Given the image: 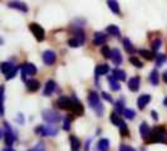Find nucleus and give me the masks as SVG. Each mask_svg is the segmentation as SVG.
<instances>
[{
  "mask_svg": "<svg viewBox=\"0 0 167 151\" xmlns=\"http://www.w3.org/2000/svg\"><path fill=\"white\" fill-rule=\"evenodd\" d=\"M150 144L155 142H161V144H167V132L163 126H157L151 131V136L148 139Z\"/></svg>",
  "mask_w": 167,
  "mask_h": 151,
  "instance_id": "nucleus-1",
  "label": "nucleus"
},
{
  "mask_svg": "<svg viewBox=\"0 0 167 151\" xmlns=\"http://www.w3.org/2000/svg\"><path fill=\"white\" fill-rule=\"evenodd\" d=\"M88 103H89V106L95 111V113L101 117L102 115H103V105H102V102L99 101V96H98V93L97 92H94V91H92V92H89V95H88Z\"/></svg>",
  "mask_w": 167,
  "mask_h": 151,
  "instance_id": "nucleus-2",
  "label": "nucleus"
},
{
  "mask_svg": "<svg viewBox=\"0 0 167 151\" xmlns=\"http://www.w3.org/2000/svg\"><path fill=\"white\" fill-rule=\"evenodd\" d=\"M29 29H30V32L33 33V35L35 37V39H37L38 42H43V40H44V38H45V32H44V29H43L39 24L31 23V24L29 25Z\"/></svg>",
  "mask_w": 167,
  "mask_h": 151,
  "instance_id": "nucleus-3",
  "label": "nucleus"
},
{
  "mask_svg": "<svg viewBox=\"0 0 167 151\" xmlns=\"http://www.w3.org/2000/svg\"><path fill=\"white\" fill-rule=\"evenodd\" d=\"M35 132L39 134L40 136H54L58 134V129L53 125H47V126H39L35 129Z\"/></svg>",
  "mask_w": 167,
  "mask_h": 151,
  "instance_id": "nucleus-4",
  "label": "nucleus"
},
{
  "mask_svg": "<svg viewBox=\"0 0 167 151\" xmlns=\"http://www.w3.org/2000/svg\"><path fill=\"white\" fill-rule=\"evenodd\" d=\"M43 118L48 124H57L60 121V116L53 110H44L43 111Z\"/></svg>",
  "mask_w": 167,
  "mask_h": 151,
  "instance_id": "nucleus-5",
  "label": "nucleus"
},
{
  "mask_svg": "<svg viewBox=\"0 0 167 151\" xmlns=\"http://www.w3.org/2000/svg\"><path fill=\"white\" fill-rule=\"evenodd\" d=\"M20 68H21V78L24 81L26 79V76H34L37 73V67L33 63H25Z\"/></svg>",
  "mask_w": 167,
  "mask_h": 151,
  "instance_id": "nucleus-6",
  "label": "nucleus"
},
{
  "mask_svg": "<svg viewBox=\"0 0 167 151\" xmlns=\"http://www.w3.org/2000/svg\"><path fill=\"white\" fill-rule=\"evenodd\" d=\"M74 115L77 116H81L84 113V108H83V105L81 103V101H78L76 97H72V110H71Z\"/></svg>",
  "mask_w": 167,
  "mask_h": 151,
  "instance_id": "nucleus-7",
  "label": "nucleus"
},
{
  "mask_svg": "<svg viewBox=\"0 0 167 151\" xmlns=\"http://www.w3.org/2000/svg\"><path fill=\"white\" fill-rule=\"evenodd\" d=\"M57 60V55L53 50H45L43 53V62L47 64V66H52L55 63Z\"/></svg>",
  "mask_w": 167,
  "mask_h": 151,
  "instance_id": "nucleus-8",
  "label": "nucleus"
},
{
  "mask_svg": "<svg viewBox=\"0 0 167 151\" xmlns=\"http://www.w3.org/2000/svg\"><path fill=\"white\" fill-rule=\"evenodd\" d=\"M58 107L63 110H72V98L67 96H60L58 100Z\"/></svg>",
  "mask_w": 167,
  "mask_h": 151,
  "instance_id": "nucleus-9",
  "label": "nucleus"
},
{
  "mask_svg": "<svg viewBox=\"0 0 167 151\" xmlns=\"http://www.w3.org/2000/svg\"><path fill=\"white\" fill-rule=\"evenodd\" d=\"M140 77H132L129 81H128V88L132 91V92H137L140 89Z\"/></svg>",
  "mask_w": 167,
  "mask_h": 151,
  "instance_id": "nucleus-10",
  "label": "nucleus"
},
{
  "mask_svg": "<svg viewBox=\"0 0 167 151\" xmlns=\"http://www.w3.org/2000/svg\"><path fill=\"white\" fill-rule=\"evenodd\" d=\"M151 131H152V130H150V127H148V125H147L146 122H142V124H141L140 132H141L142 139H143L146 142L148 141V139H150V136H151Z\"/></svg>",
  "mask_w": 167,
  "mask_h": 151,
  "instance_id": "nucleus-11",
  "label": "nucleus"
},
{
  "mask_svg": "<svg viewBox=\"0 0 167 151\" xmlns=\"http://www.w3.org/2000/svg\"><path fill=\"white\" fill-rule=\"evenodd\" d=\"M2 137L5 139V144H7L8 147H10L13 145V142L15 141V136H14L13 131H7V132L2 131Z\"/></svg>",
  "mask_w": 167,
  "mask_h": 151,
  "instance_id": "nucleus-12",
  "label": "nucleus"
},
{
  "mask_svg": "<svg viewBox=\"0 0 167 151\" xmlns=\"http://www.w3.org/2000/svg\"><path fill=\"white\" fill-rule=\"evenodd\" d=\"M40 87V83L38 79H29L26 81V88L29 92H35V91H38Z\"/></svg>",
  "mask_w": 167,
  "mask_h": 151,
  "instance_id": "nucleus-13",
  "label": "nucleus"
},
{
  "mask_svg": "<svg viewBox=\"0 0 167 151\" xmlns=\"http://www.w3.org/2000/svg\"><path fill=\"white\" fill-rule=\"evenodd\" d=\"M54 89H55V82L50 79V81H48V82L45 83L43 95H44V96H50V95L54 92Z\"/></svg>",
  "mask_w": 167,
  "mask_h": 151,
  "instance_id": "nucleus-14",
  "label": "nucleus"
},
{
  "mask_svg": "<svg viewBox=\"0 0 167 151\" xmlns=\"http://www.w3.org/2000/svg\"><path fill=\"white\" fill-rule=\"evenodd\" d=\"M111 59L112 62L116 64V66H119L122 63V54L118 49H112V54H111Z\"/></svg>",
  "mask_w": 167,
  "mask_h": 151,
  "instance_id": "nucleus-15",
  "label": "nucleus"
},
{
  "mask_svg": "<svg viewBox=\"0 0 167 151\" xmlns=\"http://www.w3.org/2000/svg\"><path fill=\"white\" fill-rule=\"evenodd\" d=\"M150 101H151V96H150V95H142V96H140L138 100H137V106H138V108H140V110H143V108L146 107V105H147Z\"/></svg>",
  "mask_w": 167,
  "mask_h": 151,
  "instance_id": "nucleus-16",
  "label": "nucleus"
},
{
  "mask_svg": "<svg viewBox=\"0 0 167 151\" xmlns=\"http://www.w3.org/2000/svg\"><path fill=\"white\" fill-rule=\"evenodd\" d=\"M8 7L9 8H14V9H18L23 13H26L28 12V7L24 4V3H20V2H10L8 3Z\"/></svg>",
  "mask_w": 167,
  "mask_h": 151,
  "instance_id": "nucleus-17",
  "label": "nucleus"
},
{
  "mask_svg": "<svg viewBox=\"0 0 167 151\" xmlns=\"http://www.w3.org/2000/svg\"><path fill=\"white\" fill-rule=\"evenodd\" d=\"M106 40H107V35H104L103 33H95L94 39H93V44L94 45H102L106 43Z\"/></svg>",
  "mask_w": 167,
  "mask_h": 151,
  "instance_id": "nucleus-18",
  "label": "nucleus"
},
{
  "mask_svg": "<svg viewBox=\"0 0 167 151\" xmlns=\"http://www.w3.org/2000/svg\"><path fill=\"white\" fill-rule=\"evenodd\" d=\"M16 66H14V63L13 62H4L3 64H2V72L5 74V77L9 74V73H12L13 71H14V68H15Z\"/></svg>",
  "mask_w": 167,
  "mask_h": 151,
  "instance_id": "nucleus-19",
  "label": "nucleus"
},
{
  "mask_svg": "<svg viewBox=\"0 0 167 151\" xmlns=\"http://www.w3.org/2000/svg\"><path fill=\"white\" fill-rule=\"evenodd\" d=\"M109 72V66L108 64H99L95 67V76L99 77V76H103L106 73Z\"/></svg>",
  "mask_w": 167,
  "mask_h": 151,
  "instance_id": "nucleus-20",
  "label": "nucleus"
},
{
  "mask_svg": "<svg viewBox=\"0 0 167 151\" xmlns=\"http://www.w3.org/2000/svg\"><path fill=\"white\" fill-rule=\"evenodd\" d=\"M97 150H99V151H108L109 150V141L107 139L99 140L98 146H97Z\"/></svg>",
  "mask_w": 167,
  "mask_h": 151,
  "instance_id": "nucleus-21",
  "label": "nucleus"
},
{
  "mask_svg": "<svg viewBox=\"0 0 167 151\" xmlns=\"http://www.w3.org/2000/svg\"><path fill=\"white\" fill-rule=\"evenodd\" d=\"M148 81H150L153 86H158L160 78H158V72H157V69H153V71L150 73V76H148Z\"/></svg>",
  "mask_w": 167,
  "mask_h": 151,
  "instance_id": "nucleus-22",
  "label": "nucleus"
},
{
  "mask_svg": "<svg viewBox=\"0 0 167 151\" xmlns=\"http://www.w3.org/2000/svg\"><path fill=\"white\" fill-rule=\"evenodd\" d=\"M107 5H108V8L114 13V14H121V10H119V5H118V3L117 2H113V0H108L107 2Z\"/></svg>",
  "mask_w": 167,
  "mask_h": 151,
  "instance_id": "nucleus-23",
  "label": "nucleus"
},
{
  "mask_svg": "<svg viewBox=\"0 0 167 151\" xmlns=\"http://www.w3.org/2000/svg\"><path fill=\"white\" fill-rule=\"evenodd\" d=\"M113 77L117 81H126V72L119 68H116V69H113Z\"/></svg>",
  "mask_w": 167,
  "mask_h": 151,
  "instance_id": "nucleus-24",
  "label": "nucleus"
},
{
  "mask_svg": "<svg viewBox=\"0 0 167 151\" xmlns=\"http://www.w3.org/2000/svg\"><path fill=\"white\" fill-rule=\"evenodd\" d=\"M123 45H124V49H126L128 53H131V54H133V53L137 52V50L135 49V47L132 45V43H131V40H129L128 38H124V39H123Z\"/></svg>",
  "mask_w": 167,
  "mask_h": 151,
  "instance_id": "nucleus-25",
  "label": "nucleus"
},
{
  "mask_svg": "<svg viewBox=\"0 0 167 151\" xmlns=\"http://www.w3.org/2000/svg\"><path fill=\"white\" fill-rule=\"evenodd\" d=\"M108 82H109V86L113 91H119L121 89V86L118 83V81L113 77V76H108Z\"/></svg>",
  "mask_w": 167,
  "mask_h": 151,
  "instance_id": "nucleus-26",
  "label": "nucleus"
},
{
  "mask_svg": "<svg viewBox=\"0 0 167 151\" xmlns=\"http://www.w3.org/2000/svg\"><path fill=\"white\" fill-rule=\"evenodd\" d=\"M138 54L142 55V57H143L145 59H147V60H152V59L155 58V54H153L152 52L147 50V49H140V50H138Z\"/></svg>",
  "mask_w": 167,
  "mask_h": 151,
  "instance_id": "nucleus-27",
  "label": "nucleus"
},
{
  "mask_svg": "<svg viewBox=\"0 0 167 151\" xmlns=\"http://www.w3.org/2000/svg\"><path fill=\"white\" fill-rule=\"evenodd\" d=\"M118 127H119V132H121V135L123 136V137H127L128 135H129V131H128V127H127V125H126V122L122 120L121 122H119V125H118Z\"/></svg>",
  "mask_w": 167,
  "mask_h": 151,
  "instance_id": "nucleus-28",
  "label": "nucleus"
},
{
  "mask_svg": "<svg viewBox=\"0 0 167 151\" xmlns=\"http://www.w3.org/2000/svg\"><path fill=\"white\" fill-rule=\"evenodd\" d=\"M69 140H71V145H72V151H78L79 147H81V142H79V140H78L76 136H71Z\"/></svg>",
  "mask_w": 167,
  "mask_h": 151,
  "instance_id": "nucleus-29",
  "label": "nucleus"
},
{
  "mask_svg": "<svg viewBox=\"0 0 167 151\" xmlns=\"http://www.w3.org/2000/svg\"><path fill=\"white\" fill-rule=\"evenodd\" d=\"M107 33H109L111 35H116V37H118L121 34L119 28L117 25H108L107 26Z\"/></svg>",
  "mask_w": 167,
  "mask_h": 151,
  "instance_id": "nucleus-30",
  "label": "nucleus"
},
{
  "mask_svg": "<svg viewBox=\"0 0 167 151\" xmlns=\"http://www.w3.org/2000/svg\"><path fill=\"white\" fill-rule=\"evenodd\" d=\"M129 62L135 66V67H137V68H142L143 67V64H142V62L138 59V58H136V57H131L129 58Z\"/></svg>",
  "mask_w": 167,
  "mask_h": 151,
  "instance_id": "nucleus-31",
  "label": "nucleus"
},
{
  "mask_svg": "<svg viewBox=\"0 0 167 151\" xmlns=\"http://www.w3.org/2000/svg\"><path fill=\"white\" fill-rule=\"evenodd\" d=\"M166 59H167L166 54H158V55H157V59H156V66H157V67H161V66L166 62Z\"/></svg>",
  "mask_w": 167,
  "mask_h": 151,
  "instance_id": "nucleus-32",
  "label": "nucleus"
},
{
  "mask_svg": "<svg viewBox=\"0 0 167 151\" xmlns=\"http://www.w3.org/2000/svg\"><path fill=\"white\" fill-rule=\"evenodd\" d=\"M114 108H116V112H118V115H123V112L126 110V108H123V102L122 101H117L114 103Z\"/></svg>",
  "mask_w": 167,
  "mask_h": 151,
  "instance_id": "nucleus-33",
  "label": "nucleus"
},
{
  "mask_svg": "<svg viewBox=\"0 0 167 151\" xmlns=\"http://www.w3.org/2000/svg\"><path fill=\"white\" fill-rule=\"evenodd\" d=\"M101 53L104 58H111V54H112V50L108 48V45H103L102 49H101Z\"/></svg>",
  "mask_w": 167,
  "mask_h": 151,
  "instance_id": "nucleus-34",
  "label": "nucleus"
},
{
  "mask_svg": "<svg viewBox=\"0 0 167 151\" xmlns=\"http://www.w3.org/2000/svg\"><path fill=\"white\" fill-rule=\"evenodd\" d=\"M135 111L133 110H131V108H126L124 110V112H123V116L126 117V118H128V120H132L133 117H135Z\"/></svg>",
  "mask_w": 167,
  "mask_h": 151,
  "instance_id": "nucleus-35",
  "label": "nucleus"
},
{
  "mask_svg": "<svg viewBox=\"0 0 167 151\" xmlns=\"http://www.w3.org/2000/svg\"><path fill=\"white\" fill-rule=\"evenodd\" d=\"M111 121H112V122H113L116 126H118V125H119V122H121L122 120L118 117V115H117L116 112H113V113L111 115Z\"/></svg>",
  "mask_w": 167,
  "mask_h": 151,
  "instance_id": "nucleus-36",
  "label": "nucleus"
},
{
  "mask_svg": "<svg viewBox=\"0 0 167 151\" xmlns=\"http://www.w3.org/2000/svg\"><path fill=\"white\" fill-rule=\"evenodd\" d=\"M161 44H162V40L161 39H156L152 42V49L153 50H158L161 48Z\"/></svg>",
  "mask_w": 167,
  "mask_h": 151,
  "instance_id": "nucleus-37",
  "label": "nucleus"
},
{
  "mask_svg": "<svg viewBox=\"0 0 167 151\" xmlns=\"http://www.w3.org/2000/svg\"><path fill=\"white\" fill-rule=\"evenodd\" d=\"M68 45H71V47L76 48V47H79L81 44H79V42H78L76 38H72V39H69V40H68Z\"/></svg>",
  "mask_w": 167,
  "mask_h": 151,
  "instance_id": "nucleus-38",
  "label": "nucleus"
},
{
  "mask_svg": "<svg viewBox=\"0 0 167 151\" xmlns=\"http://www.w3.org/2000/svg\"><path fill=\"white\" fill-rule=\"evenodd\" d=\"M33 151H45V146H44V144H43V142H38V144L35 145V149L33 150Z\"/></svg>",
  "mask_w": 167,
  "mask_h": 151,
  "instance_id": "nucleus-39",
  "label": "nucleus"
},
{
  "mask_svg": "<svg viewBox=\"0 0 167 151\" xmlns=\"http://www.w3.org/2000/svg\"><path fill=\"white\" fill-rule=\"evenodd\" d=\"M18 69H19V67H15V68H14V71L7 76V79H12V78H14V77H15V74L18 73Z\"/></svg>",
  "mask_w": 167,
  "mask_h": 151,
  "instance_id": "nucleus-40",
  "label": "nucleus"
},
{
  "mask_svg": "<svg viewBox=\"0 0 167 151\" xmlns=\"http://www.w3.org/2000/svg\"><path fill=\"white\" fill-rule=\"evenodd\" d=\"M119 151H136L133 147H131V146H127V145H122L121 146V149H119Z\"/></svg>",
  "mask_w": 167,
  "mask_h": 151,
  "instance_id": "nucleus-41",
  "label": "nucleus"
},
{
  "mask_svg": "<svg viewBox=\"0 0 167 151\" xmlns=\"http://www.w3.org/2000/svg\"><path fill=\"white\" fill-rule=\"evenodd\" d=\"M102 96H103V98H104V100H107L108 102H113L112 97H111V96H109V95H108L107 92H102Z\"/></svg>",
  "mask_w": 167,
  "mask_h": 151,
  "instance_id": "nucleus-42",
  "label": "nucleus"
},
{
  "mask_svg": "<svg viewBox=\"0 0 167 151\" xmlns=\"http://www.w3.org/2000/svg\"><path fill=\"white\" fill-rule=\"evenodd\" d=\"M71 129V121H68V118H67L64 121V130H69Z\"/></svg>",
  "mask_w": 167,
  "mask_h": 151,
  "instance_id": "nucleus-43",
  "label": "nucleus"
},
{
  "mask_svg": "<svg viewBox=\"0 0 167 151\" xmlns=\"http://www.w3.org/2000/svg\"><path fill=\"white\" fill-rule=\"evenodd\" d=\"M151 115H152L153 120H157V118H158V116H157V112H156V111H152V112H151Z\"/></svg>",
  "mask_w": 167,
  "mask_h": 151,
  "instance_id": "nucleus-44",
  "label": "nucleus"
},
{
  "mask_svg": "<svg viewBox=\"0 0 167 151\" xmlns=\"http://www.w3.org/2000/svg\"><path fill=\"white\" fill-rule=\"evenodd\" d=\"M162 78H163V81H165V83H167V71L162 74Z\"/></svg>",
  "mask_w": 167,
  "mask_h": 151,
  "instance_id": "nucleus-45",
  "label": "nucleus"
},
{
  "mask_svg": "<svg viewBox=\"0 0 167 151\" xmlns=\"http://www.w3.org/2000/svg\"><path fill=\"white\" fill-rule=\"evenodd\" d=\"M3 151H15V150H14V149H12V147H5Z\"/></svg>",
  "mask_w": 167,
  "mask_h": 151,
  "instance_id": "nucleus-46",
  "label": "nucleus"
},
{
  "mask_svg": "<svg viewBox=\"0 0 167 151\" xmlns=\"http://www.w3.org/2000/svg\"><path fill=\"white\" fill-rule=\"evenodd\" d=\"M163 103H165V106H167V97L163 100Z\"/></svg>",
  "mask_w": 167,
  "mask_h": 151,
  "instance_id": "nucleus-47",
  "label": "nucleus"
},
{
  "mask_svg": "<svg viewBox=\"0 0 167 151\" xmlns=\"http://www.w3.org/2000/svg\"><path fill=\"white\" fill-rule=\"evenodd\" d=\"M31 151H33V150H31Z\"/></svg>",
  "mask_w": 167,
  "mask_h": 151,
  "instance_id": "nucleus-48",
  "label": "nucleus"
}]
</instances>
